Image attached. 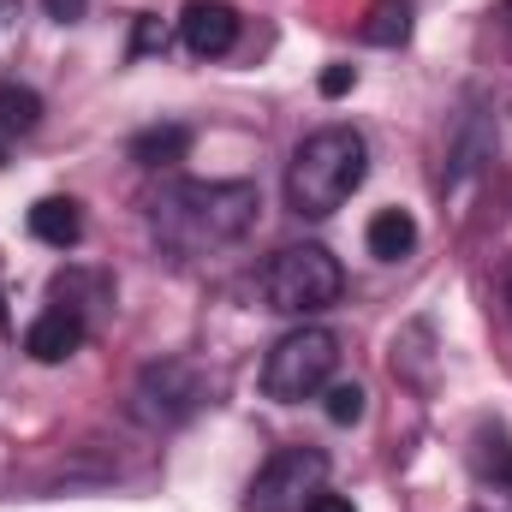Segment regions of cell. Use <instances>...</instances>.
Masks as SVG:
<instances>
[{
    "mask_svg": "<svg viewBox=\"0 0 512 512\" xmlns=\"http://www.w3.org/2000/svg\"><path fill=\"white\" fill-rule=\"evenodd\" d=\"M304 512H352V501H346V495H328V489H322V495H316V501H310Z\"/></svg>",
    "mask_w": 512,
    "mask_h": 512,
    "instance_id": "e0dca14e",
    "label": "cell"
},
{
    "mask_svg": "<svg viewBox=\"0 0 512 512\" xmlns=\"http://www.w3.org/2000/svg\"><path fill=\"white\" fill-rule=\"evenodd\" d=\"M256 209H262L256 185H245V179H191V185H167L155 197L149 227L167 251L209 256L221 245H239L251 233Z\"/></svg>",
    "mask_w": 512,
    "mask_h": 512,
    "instance_id": "6da1fadb",
    "label": "cell"
},
{
    "mask_svg": "<svg viewBox=\"0 0 512 512\" xmlns=\"http://www.w3.org/2000/svg\"><path fill=\"white\" fill-rule=\"evenodd\" d=\"M352 90V66H328L322 72V96H346Z\"/></svg>",
    "mask_w": 512,
    "mask_h": 512,
    "instance_id": "2e32d148",
    "label": "cell"
},
{
    "mask_svg": "<svg viewBox=\"0 0 512 512\" xmlns=\"http://www.w3.org/2000/svg\"><path fill=\"white\" fill-rule=\"evenodd\" d=\"M507 310H512V286H507Z\"/></svg>",
    "mask_w": 512,
    "mask_h": 512,
    "instance_id": "44dd1931",
    "label": "cell"
},
{
    "mask_svg": "<svg viewBox=\"0 0 512 512\" xmlns=\"http://www.w3.org/2000/svg\"><path fill=\"white\" fill-rule=\"evenodd\" d=\"M42 126V96L30 84H0V131H36Z\"/></svg>",
    "mask_w": 512,
    "mask_h": 512,
    "instance_id": "4fadbf2b",
    "label": "cell"
},
{
    "mask_svg": "<svg viewBox=\"0 0 512 512\" xmlns=\"http://www.w3.org/2000/svg\"><path fill=\"white\" fill-rule=\"evenodd\" d=\"M179 36H185V48H191L197 60H221V54H233V42H239V12H233L227 0H191L185 18H179Z\"/></svg>",
    "mask_w": 512,
    "mask_h": 512,
    "instance_id": "52a82bcc",
    "label": "cell"
},
{
    "mask_svg": "<svg viewBox=\"0 0 512 512\" xmlns=\"http://www.w3.org/2000/svg\"><path fill=\"white\" fill-rule=\"evenodd\" d=\"M322 411H328L334 423H358V417H364V387L358 382H328L322 387Z\"/></svg>",
    "mask_w": 512,
    "mask_h": 512,
    "instance_id": "5bb4252c",
    "label": "cell"
},
{
    "mask_svg": "<svg viewBox=\"0 0 512 512\" xmlns=\"http://www.w3.org/2000/svg\"><path fill=\"white\" fill-rule=\"evenodd\" d=\"M364 245H370V256H382V262H399V256H411V245H417V221L405 209H382L370 221Z\"/></svg>",
    "mask_w": 512,
    "mask_h": 512,
    "instance_id": "30bf717a",
    "label": "cell"
},
{
    "mask_svg": "<svg viewBox=\"0 0 512 512\" xmlns=\"http://www.w3.org/2000/svg\"><path fill=\"white\" fill-rule=\"evenodd\" d=\"M411 36V0H376L370 18H364V42L376 48H399Z\"/></svg>",
    "mask_w": 512,
    "mask_h": 512,
    "instance_id": "7c38bea8",
    "label": "cell"
},
{
    "mask_svg": "<svg viewBox=\"0 0 512 512\" xmlns=\"http://www.w3.org/2000/svg\"><path fill=\"white\" fill-rule=\"evenodd\" d=\"M78 346H84V316L66 310V304L42 310V316L30 322V334H24V352H30L36 364H66Z\"/></svg>",
    "mask_w": 512,
    "mask_h": 512,
    "instance_id": "ba28073f",
    "label": "cell"
},
{
    "mask_svg": "<svg viewBox=\"0 0 512 512\" xmlns=\"http://www.w3.org/2000/svg\"><path fill=\"white\" fill-rule=\"evenodd\" d=\"M483 477L495 483V495H512V441L507 435L489 441V453H483Z\"/></svg>",
    "mask_w": 512,
    "mask_h": 512,
    "instance_id": "9a60e30c",
    "label": "cell"
},
{
    "mask_svg": "<svg viewBox=\"0 0 512 512\" xmlns=\"http://www.w3.org/2000/svg\"><path fill=\"white\" fill-rule=\"evenodd\" d=\"M203 399H209V382H203V370L185 364V358H161V364H149V370L137 376V387H131V411H137L149 429H173V423H185Z\"/></svg>",
    "mask_w": 512,
    "mask_h": 512,
    "instance_id": "5b68a950",
    "label": "cell"
},
{
    "mask_svg": "<svg viewBox=\"0 0 512 512\" xmlns=\"http://www.w3.org/2000/svg\"><path fill=\"white\" fill-rule=\"evenodd\" d=\"M328 483V453L322 447H286L274 453L251 483V512H304Z\"/></svg>",
    "mask_w": 512,
    "mask_h": 512,
    "instance_id": "8992f818",
    "label": "cell"
},
{
    "mask_svg": "<svg viewBox=\"0 0 512 512\" xmlns=\"http://www.w3.org/2000/svg\"><path fill=\"white\" fill-rule=\"evenodd\" d=\"M48 12H54L60 24H72V18H84V0H48Z\"/></svg>",
    "mask_w": 512,
    "mask_h": 512,
    "instance_id": "ac0fdd59",
    "label": "cell"
},
{
    "mask_svg": "<svg viewBox=\"0 0 512 512\" xmlns=\"http://www.w3.org/2000/svg\"><path fill=\"white\" fill-rule=\"evenodd\" d=\"M30 233H36L48 251H72V245L84 239V215H78L72 197H42V203L30 209Z\"/></svg>",
    "mask_w": 512,
    "mask_h": 512,
    "instance_id": "9c48e42d",
    "label": "cell"
},
{
    "mask_svg": "<svg viewBox=\"0 0 512 512\" xmlns=\"http://www.w3.org/2000/svg\"><path fill=\"white\" fill-rule=\"evenodd\" d=\"M507 18H512V0H507Z\"/></svg>",
    "mask_w": 512,
    "mask_h": 512,
    "instance_id": "7402d4cb",
    "label": "cell"
},
{
    "mask_svg": "<svg viewBox=\"0 0 512 512\" xmlns=\"http://www.w3.org/2000/svg\"><path fill=\"white\" fill-rule=\"evenodd\" d=\"M370 173V149L352 126H322L310 131L298 149H292V167H286V203L292 215L304 221H322L334 215Z\"/></svg>",
    "mask_w": 512,
    "mask_h": 512,
    "instance_id": "7a4b0ae2",
    "label": "cell"
},
{
    "mask_svg": "<svg viewBox=\"0 0 512 512\" xmlns=\"http://www.w3.org/2000/svg\"><path fill=\"white\" fill-rule=\"evenodd\" d=\"M185 149H191L185 126H149L131 137V161L137 167H173V161H185Z\"/></svg>",
    "mask_w": 512,
    "mask_h": 512,
    "instance_id": "8fae6325",
    "label": "cell"
},
{
    "mask_svg": "<svg viewBox=\"0 0 512 512\" xmlns=\"http://www.w3.org/2000/svg\"><path fill=\"white\" fill-rule=\"evenodd\" d=\"M0 322H6V298H0Z\"/></svg>",
    "mask_w": 512,
    "mask_h": 512,
    "instance_id": "ffe728a7",
    "label": "cell"
},
{
    "mask_svg": "<svg viewBox=\"0 0 512 512\" xmlns=\"http://www.w3.org/2000/svg\"><path fill=\"white\" fill-rule=\"evenodd\" d=\"M334 364H340V334L304 322V328L280 334L274 352L262 358V393L280 399V405H304L334 382Z\"/></svg>",
    "mask_w": 512,
    "mask_h": 512,
    "instance_id": "277c9868",
    "label": "cell"
},
{
    "mask_svg": "<svg viewBox=\"0 0 512 512\" xmlns=\"http://www.w3.org/2000/svg\"><path fill=\"white\" fill-rule=\"evenodd\" d=\"M0 18H18V0H0Z\"/></svg>",
    "mask_w": 512,
    "mask_h": 512,
    "instance_id": "d6986e66",
    "label": "cell"
},
{
    "mask_svg": "<svg viewBox=\"0 0 512 512\" xmlns=\"http://www.w3.org/2000/svg\"><path fill=\"white\" fill-rule=\"evenodd\" d=\"M346 292V274L322 245H286L262 262V298L280 316H316Z\"/></svg>",
    "mask_w": 512,
    "mask_h": 512,
    "instance_id": "3957f363",
    "label": "cell"
}]
</instances>
